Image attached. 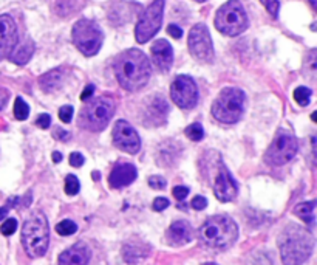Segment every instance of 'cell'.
<instances>
[{
    "label": "cell",
    "mask_w": 317,
    "mask_h": 265,
    "mask_svg": "<svg viewBox=\"0 0 317 265\" xmlns=\"http://www.w3.org/2000/svg\"><path fill=\"white\" fill-rule=\"evenodd\" d=\"M152 59L161 72H169L173 64V50L164 39H158L152 45Z\"/></svg>",
    "instance_id": "obj_19"
},
{
    "label": "cell",
    "mask_w": 317,
    "mask_h": 265,
    "mask_svg": "<svg viewBox=\"0 0 317 265\" xmlns=\"http://www.w3.org/2000/svg\"><path fill=\"white\" fill-rule=\"evenodd\" d=\"M93 93H95V85H93V84H88V85L85 87V90L82 92V95H81V100H82V101H88Z\"/></svg>",
    "instance_id": "obj_43"
},
{
    "label": "cell",
    "mask_w": 317,
    "mask_h": 265,
    "mask_svg": "<svg viewBox=\"0 0 317 265\" xmlns=\"http://www.w3.org/2000/svg\"><path fill=\"white\" fill-rule=\"evenodd\" d=\"M148 185H150L153 189H164L166 188V180L160 175H153V177L148 179Z\"/></svg>",
    "instance_id": "obj_35"
},
{
    "label": "cell",
    "mask_w": 317,
    "mask_h": 265,
    "mask_svg": "<svg viewBox=\"0 0 317 265\" xmlns=\"http://www.w3.org/2000/svg\"><path fill=\"white\" fill-rule=\"evenodd\" d=\"M113 144L127 154H138L141 149V140H140V135L138 132L133 129V127L128 124L124 120L116 121L115 127H113Z\"/></svg>",
    "instance_id": "obj_13"
},
{
    "label": "cell",
    "mask_w": 317,
    "mask_h": 265,
    "mask_svg": "<svg viewBox=\"0 0 317 265\" xmlns=\"http://www.w3.org/2000/svg\"><path fill=\"white\" fill-rule=\"evenodd\" d=\"M138 177V171L132 163H118L110 172L108 177V183L112 188L121 189L125 186L132 185Z\"/></svg>",
    "instance_id": "obj_16"
},
{
    "label": "cell",
    "mask_w": 317,
    "mask_h": 265,
    "mask_svg": "<svg viewBox=\"0 0 317 265\" xmlns=\"http://www.w3.org/2000/svg\"><path fill=\"white\" fill-rule=\"evenodd\" d=\"M122 253H124V259L128 264H135L147 256V248L143 243H127Z\"/></svg>",
    "instance_id": "obj_24"
},
{
    "label": "cell",
    "mask_w": 317,
    "mask_h": 265,
    "mask_svg": "<svg viewBox=\"0 0 317 265\" xmlns=\"http://www.w3.org/2000/svg\"><path fill=\"white\" fill-rule=\"evenodd\" d=\"M239 238V227L226 214H217L207 219L200 228L201 242L212 250H226Z\"/></svg>",
    "instance_id": "obj_3"
},
{
    "label": "cell",
    "mask_w": 317,
    "mask_h": 265,
    "mask_svg": "<svg viewBox=\"0 0 317 265\" xmlns=\"http://www.w3.org/2000/svg\"><path fill=\"white\" fill-rule=\"evenodd\" d=\"M76 5L73 3V0H56V13L62 17L70 16L76 11Z\"/></svg>",
    "instance_id": "obj_25"
},
{
    "label": "cell",
    "mask_w": 317,
    "mask_h": 265,
    "mask_svg": "<svg viewBox=\"0 0 317 265\" xmlns=\"http://www.w3.org/2000/svg\"><path fill=\"white\" fill-rule=\"evenodd\" d=\"M246 96L237 87H226L215 98L212 104V115L217 121L223 124H234L242 120L244 112Z\"/></svg>",
    "instance_id": "obj_5"
},
{
    "label": "cell",
    "mask_w": 317,
    "mask_h": 265,
    "mask_svg": "<svg viewBox=\"0 0 317 265\" xmlns=\"http://www.w3.org/2000/svg\"><path fill=\"white\" fill-rule=\"evenodd\" d=\"M79 189H81V183H79L77 177L73 175V174L67 175V179H65V192L68 195H76L79 192Z\"/></svg>",
    "instance_id": "obj_30"
},
{
    "label": "cell",
    "mask_w": 317,
    "mask_h": 265,
    "mask_svg": "<svg viewBox=\"0 0 317 265\" xmlns=\"http://www.w3.org/2000/svg\"><path fill=\"white\" fill-rule=\"evenodd\" d=\"M186 135L187 138H191L192 141H201L204 138V131L203 126L200 123H194L186 129Z\"/></svg>",
    "instance_id": "obj_28"
},
{
    "label": "cell",
    "mask_w": 317,
    "mask_h": 265,
    "mask_svg": "<svg viewBox=\"0 0 317 265\" xmlns=\"http://www.w3.org/2000/svg\"><path fill=\"white\" fill-rule=\"evenodd\" d=\"M237 192H239V188H237V183L232 179L231 172L227 171L224 166L221 164V168L219 171V174L215 175L214 180V194L215 197L219 199L220 202H231L237 197Z\"/></svg>",
    "instance_id": "obj_15"
},
{
    "label": "cell",
    "mask_w": 317,
    "mask_h": 265,
    "mask_svg": "<svg viewBox=\"0 0 317 265\" xmlns=\"http://www.w3.org/2000/svg\"><path fill=\"white\" fill-rule=\"evenodd\" d=\"M167 33H169L173 39H181V36H183V29L178 26V25H169L167 26Z\"/></svg>",
    "instance_id": "obj_40"
},
{
    "label": "cell",
    "mask_w": 317,
    "mask_h": 265,
    "mask_svg": "<svg viewBox=\"0 0 317 265\" xmlns=\"http://www.w3.org/2000/svg\"><path fill=\"white\" fill-rule=\"evenodd\" d=\"M204 265H217V264H214V262H207V264H204Z\"/></svg>",
    "instance_id": "obj_48"
},
{
    "label": "cell",
    "mask_w": 317,
    "mask_h": 265,
    "mask_svg": "<svg viewBox=\"0 0 317 265\" xmlns=\"http://www.w3.org/2000/svg\"><path fill=\"white\" fill-rule=\"evenodd\" d=\"M311 90L306 87H297L294 90V100L295 103H299L300 106H308L311 101Z\"/></svg>",
    "instance_id": "obj_27"
},
{
    "label": "cell",
    "mask_w": 317,
    "mask_h": 265,
    "mask_svg": "<svg viewBox=\"0 0 317 265\" xmlns=\"http://www.w3.org/2000/svg\"><path fill=\"white\" fill-rule=\"evenodd\" d=\"M93 180H99V172H93Z\"/></svg>",
    "instance_id": "obj_47"
},
{
    "label": "cell",
    "mask_w": 317,
    "mask_h": 265,
    "mask_svg": "<svg viewBox=\"0 0 317 265\" xmlns=\"http://www.w3.org/2000/svg\"><path fill=\"white\" fill-rule=\"evenodd\" d=\"M171 98L181 109H192L198 103V88L195 81L187 75L176 76L171 85Z\"/></svg>",
    "instance_id": "obj_12"
},
{
    "label": "cell",
    "mask_w": 317,
    "mask_h": 265,
    "mask_svg": "<svg viewBox=\"0 0 317 265\" xmlns=\"http://www.w3.org/2000/svg\"><path fill=\"white\" fill-rule=\"evenodd\" d=\"M206 206H207L206 197H203V195H196V197H194V200H192V208H194V210L201 211V210L206 208Z\"/></svg>",
    "instance_id": "obj_37"
},
{
    "label": "cell",
    "mask_w": 317,
    "mask_h": 265,
    "mask_svg": "<svg viewBox=\"0 0 317 265\" xmlns=\"http://www.w3.org/2000/svg\"><path fill=\"white\" fill-rule=\"evenodd\" d=\"M84 157H82V154H79V152H73L72 155H70V164L72 166H74V168H79V166H82L84 164Z\"/></svg>",
    "instance_id": "obj_39"
},
{
    "label": "cell",
    "mask_w": 317,
    "mask_h": 265,
    "mask_svg": "<svg viewBox=\"0 0 317 265\" xmlns=\"http://www.w3.org/2000/svg\"><path fill=\"white\" fill-rule=\"evenodd\" d=\"M54 136L57 140H61V141H67L72 135H70V132H67V131L61 129V127H57V129L54 131Z\"/></svg>",
    "instance_id": "obj_41"
},
{
    "label": "cell",
    "mask_w": 317,
    "mask_h": 265,
    "mask_svg": "<svg viewBox=\"0 0 317 265\" xmlns=\"http://www.w3.org/2000/svg\"><path fill=\"white\" fill-rule=\"evenodd\" d=\"M49 228L45 214L37 211L25 220L22 227V245L29 258H42L48 250Z\"/></svg>",
    "instance_id": "obj_4"
},
{
    "label": "cell",
    "mask_w": 317,
    "mask_h": 265,
    "mask_svg": "<svg viewBox=\"0 0 317 265\" xmlns=\"http://www.w3.org/2000/svg\"><path fill=\"white\" fill-rule=\"evenodd\" d=\"M310 3H311L313 8H316L317 6V0H310Z\"/></svg>",
    "instance_id": "obj_46"
},
{
    "label": "cell",
    "mask_w": 317,
    "mask_h": 265,
    "mask_svg": "<svg viewBox=\"0 0 317 265\" xmlns=\"http://www.w3.org/2000/svg\"><path fill=\"white\" fill-rule=\"evenodd\" d=\"M17 42L19 34L14 19L8 14H2L0 16V61L13 53Z\"/></svg>",
    "instance_id": "obj_14"
},
{
    "label": "cell",
    "mask_w": 317,
    "mask_h": 265,
    "mask_svg": "<svg viewBox=\"0 0 317 265\" xmlns=\"http://www.w3.org/2000/svg\"><path fill=\"white\" fill-rule=\"evenodd\" d=\"M249 25L243 5L239 0L226 2L215 14V26L224 36H239Z\"/></svg>",
    "instance_id": "obj_7"
},
{
    "label": "cell",
    "mask_w": 317,
    "mask_h": 265,
    "mask_svg": "<svg viewBox=\"0 0 317 265\" xmlns=\"http://www.w3.org/2000/svg\"><path fill=\"white\" fill-rule=\"evenodd\" d=\"M16 230H17V220L16 219H6L2 223V227H0V233H2L3 236H11L16 233Z\"/></svg>",
    "instance_id": "obj_32"
},
{
    "label": "cell",
    "mask_w": 317,
    "mask_h": 265,
    "mask_svg": "<svg viewBox=\"0 0 317 265\" xmlns=\"http://www.w3.org/2000/svg\"><path fill=\"white\" fill-rule=\"evenodd\" d=\"M73 107L72 106H62L59 109V118H61L62 123H70L72 118H73Z\"/></svg>",
    "instance_id": "obj_33"
},
{
    "label": "cell",
    "mask_w": 317,
    "mask_h": 265,
    "mask_svg": "<svg viewBox=\"0 0 317 265\" xmlns=\"http://www.w3.org/2000/svg\"><path fill=\"white\" fill-rule=\"evenodd\" d=\"M167 113H169V107H167L164 96L156 95L152 98L150 103H148V106H147L146 120L153 126H160V124L166 123Z\"/></svg>",
    "instance_id": "obj_20"
},
{
    "label": "cell",
    "mask_w": 317,
    "mask_h": 265,
    "mask_svg": "<svg viewBox=\"0 0 317 265\" xmlns=\"http://www.w3.org/2000/svg\"><path fill=\"white\" fill-rule=\"evenodd\" d=\"M14 115H16L17 120H21V121H25L29 115V107L22 98H17L16 103H14Z\"/></svg>",
    "instance_id": "obj_29"
},
{
    "label": "cell",
    "mask_w": 317,
    "mask_h": 265,
    "mask_svg": "<svg viewBox=\"0 0 317 265\" xmlns=\"http://www.w3.org/2000/svg\"><path fill=\"white\" fill-rule=\"evenodd\" d=\"M169 205H171V202L167 200L166 197H158V199L153 200V210L155 211H164Z\"/></svg>",
    "instance_id": "obj_38"
},
{
    "label": "cell",
    "mask_w": 317,
    "mask_h": 265,
    "mask_svg": "<svg viewBox=\"0 0 317 265\" xmlns=\"http://www.w3.org/2000/svg\"><path fill=\"white\" fill-rule=\"evenodd\" d=\"M51 159H53V161H54V163H59V161L62 160V154L56 151V152H53V157H51Z\"/></svg>",
    "instance_id": "obj_45"
},
{
    "label": "cell",
    "mask_w": 317,
    "mask_h": 265,
    "mask_svg": "<svg viewBox=\"0 0 317 265\" xmlns=\"http://www.w3.org/2000/svg\"><path fill=\"white\" fill-rule=\"evenodd\" d=\"M56 231L57 234H61V236H72L77 231V225L73 222V220H62V222H59L56 225Z\"/></svg>",
    "instance_id": "obj_26"
},
{
    "label": "cell",
    "mask_w": 317,
    "mask_h": 265,
    "mask_svg": "<svg viewBox=\"0 0 317 265\" xmlns=\"http://www.w3.org/2000/svg\"><path fill=\"white\" fill-rule=\"evenodd\" d=\"M297 149H299V144H297L294 135L282 131L277 133V136L269 146V149L266 151L265 161L271 166H283L294 159Z\"/></svg>",
    "instance_id": "obj_10"
},
{
    "label": "cell",
    "mask_w": 317,
    "mask_h": 265,
    "mask_svg": "<svg viewBox=\"0 0 317 265\" xmlns=\"http://www.w3.org/2000/svg\"><path fill=\"white\" fill-rule=\"evenodd\" d=\"M33 53H34V44H33V41L26 39V41H24L17 48H14L13 53L8 57H9V61L17 64V65H25L29 59H31Z\"/></svg>",
    "instance_id": "obj_21"
},
{
    "label": "cell",
    "mask_w": 317,
    "mask_h": 265,
    "mask_svg": "<svg viewBox=\"0 0 317 265\" xmlns=\"http://www.w3.org/2000/svg\"><path fill=\"white\" fill-rule=\"evenodd\" d=\"M260 2L263 3V6L268 9V13L277 19V16H279V9H280V2L279 0H260Z\"/></svg>",
    "instance_id": "obj_31"
},
{
    "label": "cell",
    "mask_w": 317,
    "mask_h": 265,
    "mask_svg": "<svg viewBox=\"0 0 317 265\" xmlns=\"http://www.w3.org/2000/svg\"><path fill=\"white\" fill-rule=\"evenodd\" d=\"M196 2H204V0H196Z\"/></svg>",
    "instance_id": "obj_49"
},
{
    "label": "cell",
    "mask_w": 317,
    "mask_h": 265,
    "mask_svg": "<svg viewBox=\"0 0 317 265\" xmlns=\"http://www.w3.org/2000/svg\"><path fill=\"white\" fill-rule=\"evenodd\" d=\"M73 44L82 54L95 56L102 47L104 34L99 25L90 19H81L73 26Z\"/></svg>",
    "instance_id": "obj_8"
},
{
    "label": "cell",
    "mask_w": 317,
    "mask_h": 265,
    "mask_svg": "<svg viewBox=\"0 0 317 265\" xmlns=\"http://www.w3.org/2000/svg\"><path fill=\"white\" fill-rule=\"evenodd\" d=\"M189 50L192 56H195L198 61L212 62L214 61V45L209 34V29L203 24H196L189 33Z\"/></svg>",
    "instance_id": "obj_11"
},
{
    "label": "cell",
    "mask_w": 317,
    "mask_h": 265,
    "mask_svg": "<svg viewBox=\"0 0 317 265\" xmlns=\"http://www.w3.org/2000/svg\"><path fill=\"white\" fill-rule=\"evenodd\" d=\"M92 258V251L84 242H77L73 247L61 253L57 262L59 265H88Z\"/></svg>",
    "instance_id": "obj_17"
},
{
    "label": "cell",
    "mask_w": 317,
    "mask_h": 265,
    "mask_svg": "<svg viewBox=\"0 0 317 265\" xmlns=\"http://www.w3.org/2000/svg\"><path fill=\"white\" fill-rule=\"evenodd\" d=\"M49 124H51V116H49L48 113L39 115V118L36 120V126L41 127V129H48Z\"/></svg>",
    "instance_id": "obj_36"
},
{
    "label": "cell",
    "mask_w": 317,
    "mask_h": 265,
    "mask_svg": "<svg viewBox=\"0 0 317 265\" xmlns=\"http://www.w3.org/2000/svg\"><path fill=\"white\" fill-rule=\"evenodd\" d=\"M64 80H65L64 70H62V68H56V70L45 73L41 80H39V84H41L44 92H53V90H56V88H59L62 85Z\"/></svg>",
    "instance_id": "obj_22"
},
{
    "label": "cell",
    "mask_w": 317,
    "mask_h": 265,
    "mask_svg": "<svg viewBox=\"0 0 317 265\" xmlns=\"http://www.w3.org/2000/svg\"><path fill=\"white\" fill-rule=\"evenodd\" d=\"M279 248L285 265H302L314 250L313 234L299 225H288L279 236Z\"/></svg>",
    "instance_id": "obj_2"
},
{
    "label": "cell",
    "mask_w": 317,
    "mask_h": 265,
    "mask_svg": "<svg viewBox=\"0 0 317 265\" xmlns=\"http://www.w3.org/2000/svg\"><path fill=\"white\" fill-rule=\"evenodd\" d=\"M166 238L167 242L173 247H181V245L189 243L194 239V230L187 220H176L166 231Z\"/></svg>",
    "instance_id": "obj_18"
},
{
    "label": "cell",
    "mask_w": 317,
    "mask_h": 265,
    "mask_svg": "<svg viewBox=\"0 0 317 265\" xmlns=\"http://www.w3.org/2000/svg\"><path fill=\"white\" fill-rule=\"evenodd\" d=\"M8 98H9V92L6 90V88L0 87V110H2L3 107L6 106V103H8Z\"/></svg>",
    "instance_id": "obj_42"
},
{
    "label": "cell",
    "mask_w": 317,
    "mask_h": 265,
    "mask_svg": "<svg viewBox=\"0 0 317 265\" xmlns=\"http://www.w3.org/2000/svg\"><path fill=\"white\" fill-rule=\"evenodd\" d=\"M115 109L116 104L112 96H98L85 104L81 116H79V124L90 132H101L110 123Z\"/></svg>",
    "instance_id": "obj_6"
},
{
    "label": "cell",
    "mask_w": 317,
    "mask_h": 265,
    "mask_svg": "<svg viewBox=\"0 0 317 265\" xmlns=\"http://www.w3.org/2000/svg\"><path fill=\"white\" fill-rule=\"evenodd\" d=\"M8 210H9V205L3 206V208H0V220H3L6 217V214H8Z\"/></svg>",
    "instance_id": "obj_44"
},
{
    "label": "cell",
    "mask_w": 317,
    "mask_h": 265,
    "mask_svg": "<svg viewBox=\"0 0 317 265\" xmlns=\"http://www.w3.org/2000/svg\"><path fill=\"white\" fill-rule=\"evenodd\" d=\"M115 75L120 85L128 92H138L148 82L152 75L148 57L141 52L132 48L116 57Z\"/></svg>",
    "instance_id": "obj_1"
},
{
    "label": "cell",
    "mask_w": 317,
    "mask_h": 265,
    "mask_svg": "<svg viewBox=\"0 0 317 265\" xmlns=\"http://www.w3.org/2000/svg\"><path fill=\"white\" fill-rule=\"evenodd\" d=\"M163 13H164V0H155L150 3L135 28V37L138 44H146L160 31L163 24Z\"/></svg>",
    "instance_id": "obj_9"
},
{
    "label": "cell",
    "mask_w": 317,
    "mask_h": 265,
    "mask_svg": "<svg viewBox=\"0 0 317 265\" xmlns=\"http://www.w3.org/2000/svg\"><path fill=\"white\" fill-rule=\"evenodd\" d=\"M314 208H316V200L303 202V203H299L295 206L294 214L299 219H302L306 225L313 227V225H314Z\"/></svg>",
    "instance_id": "obj_23"
},
{
    "label": "cell",
    "mask_w": 317,
    "mask_h": 265,
    "mask_svg": "<svg viewBox=\"0 0 317 265\" xmlns=\"http://www.w3.org/2000/svg\"><path fill=\"white\" fill-rule=\"evenodd\" d=\"M172 194L176 200H184L187 195H189V188H187V186H175Z\"/></svg>",
    "instance_id": "obj_34"
}]
</instances>
